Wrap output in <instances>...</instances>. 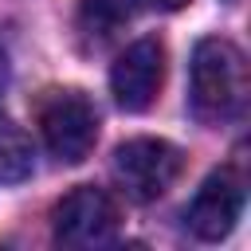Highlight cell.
<instances>
[{
	"instance_id": "cell-5",
	"label": "cell",
	"mask_w": 251,
	"mask_h": 251,
	"mask_svg": "<svg viewBox=\"0 0 251 251\" xmlns=\"http://www.w3.org/2000/svg\"><path fill=\"white\" fill-rule=\"evenodd\" d=\"M161 78H165V47L161 39L145 35V39H133L118 63L110 67V90H114V102L129 114H141L153 106L157 90H161Z\"/></svg>"
},
{
	"instance_id": "cell-6",
	"label": "cell",
	"mask_w": 251,
	"mask_h": 251,
	"mask_svg": "<svg viewBox=\"0 0 251 251\" xmlns=\"http://www.w3.org/2000/svg\"><path fill=\"white\" fill-rule=\"evenodd\" d=\"M239 212H243V180H239L231 169H220V173H212V176L196 188L184 220H188V227H192L196 239L216 243V239L231 235Z\"/></svg>"
},
{
	"instance_id": "cell-9",
	"label": "cell",
	"mask_w": 251,
	"mask_h": 251,
	"mask_svg": "<svg viewBox=\"0 0 251 251\" xmlns=\"http://www.w3.org/2000/svg\"><path fill=\"white\" fill-rule=\"evenodd\" d=\"M145 4H153V8H161V12H176V8H184L188 0H145Z\"/></svg>"
},
{
	"instance_id": "cell-1",
	"label": "cell",
	"mask_w": 251,
	"mask_h": 251,
	"mask_svg": "<svg viewBox=\"0 0 251 251\" xmlns=\"http://www.w3.org/2000/svg\"><path fill=\"white\" fill-rule=\"evenodd\" d=\"M247 102V59L231 39L208 35L192 51L188 67V106L200 122H231Z\"/></svg>"
},
{
	"instance_id": "cell-2",
	"label": "cell",
	"mask_w": 251,
	"mask_h": 251,
	"mask_svg": "<svg viewBox=\"0 0 251 251\" xmlns=\"http://www.w3.org/2000/svg\"><path fill=\"white\" fill-rule=\"evenodd\" d=\"M35 118L51 157H59L63 165H78L90 157L98 141V110L82 90H47Z\"/></svg>"
},
{
	"instance_id": "cell-4",
	"label": "cell",
	"mask_w": 251,
	"mask_h": 251,
	"mask_svg": "<svg viewBox=\"0 0 251 251\" xmlns=\"http://www.w3.org/2000/svg\"><path fill=\"white\" fill-rule=\"evenodd\" d=\"M118 204L94 184H78L55 204V239L63 247H106L118 239Z\"/></svg>"
},
{
	"instance_id": "cell-8",
	"label": "cell",
	"mask_w": 251,
	"mask_h": 251,
	"mask_svg": "<svg viewBox=\"0 0 251 251\" xmlns=\"http://www.w3.org/2000/svg\"><path fill=\"white\" fill-rule=\"evenodd\" d=\"M31 169H35V153H31V137L12 122V118H4L0 114V180H24V176H31Z\"/></svg>"
},
{
	"instance_id": "cell-3",
	"label": "cell",
	"mask_w": 251,
	"mask_h": 251,
	"mask_svg": "<svg viewBox=\"0 0 251 251\" xmlns=\"http://www.w3.org/2000/svg\"><path fill=\"white\" fill-rule=\"evenodd\" d=\"M180 165H184L180 149L161 137H129L114 149V176L141 204L165 196L180 176Z\"/></svg>"
},
{
	"instance_id": "cell-7",
	"label": "cell",
	"mask_w": 251,
	"mask_h": 251,
	"mask_svg": "<svg viewBox=\"0 0 251 251\" xmlns=\"http://www.w3.org/2000/svg\"><path fill=\"white\" fill-rule=\"evenodd\" d=\"M141 0H82L78 4V20L82 31L94 39H110L114 31H122L133 16H137Z\"/></svg>"
},
{
	"instance_id": "cell-10",
	"label": "cell",
	"mask_w": 251,
	"mask_h": 251,
	"mask_svg": "<svg viewBox=\"0 0 251 251\" xmlns=\"http://www.w3.org/2000/svg\"><path fill=\"white\" fill-rule=\"evenodd\" d=\"M4 82H8V63H4V51H0V90H4Z\"/></svg>"
}]
</instances>
